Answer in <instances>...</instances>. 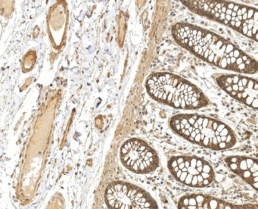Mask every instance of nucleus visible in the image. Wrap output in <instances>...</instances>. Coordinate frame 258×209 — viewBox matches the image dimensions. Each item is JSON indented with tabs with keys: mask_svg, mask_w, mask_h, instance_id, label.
Returning <instances> with one entry per match:
<instances>
[{
	"mask_svg": "<svg viewBox=\"0 0 258 209\" xmlns=\"http://www.w3.org/2000/svg\"><path fill=\"white\" fill-rule=\"evenodd\" d=\"M168 168L178 181L192 187H205L214 179L211 165L196 156L173 157L169 161Z\"/></svg>",
	"mask_w": 258,
	"mask_h": 209,
	"instance_id": "39448f33",
	"label": "nucleus"
},
{
	"mask_svg": "<svg viewBox=\"0 0 258 209\" xmlns=\"http://www.w3.org/2000/svg\"><path fill=\"white\" fill-rule=\"evenodd\" d=\"M173 130L189 142L213 150H225L236 144L232 130L217 120L198 115H178L171 118Z\"/></svg>",
	"mask_w": 258,
	"mask_h": 209,
	"instance_id": "f03ea898",
	"label": "nucleus"
},
{
	"mask_svg": "<svg viewBox=\"0 0 258 209\" xmlns=\"http://www.w3.org/2000/svg\"><path fill=\"white\" fill-rule=\"evenodd\" d=\"M105 198L110 209H159L149 192L127 182L110 183L105 190Z\"/></svg>",
	"mask_w": 258,
	"mask_h": 209,
	"instance_id": "423d86ee",
	"label": "nucleus"
},
{
	"mask_svg": "<svg viewBox=\"0 0 258 209\" xmlns=\"http://www.w3.org/2000/svg\"><path fill=\"white\" fill-rule=\"evenodd\" d=\"M146 89L156 101L176 108L197 109L208 103L197 87L173 73H153L146 81Z\"/></svg>",
	"mask_w": 258,
	"mask_h": 209,
	"instance_id": "7ed1b4c3",
	"label": "nucleus"
},
{
	"mask_svg": "<svg viewBox=\"0 0 258 209\" xmlns=\"http://www.w3.org/2000/svg\"><path fill=\"white\" fill-rule=\"evenodd\" d=\"M192 11L257 41V8L226 1H182Z\"/></svg>",
	"mask_w": 258,
	"mask_h": 209,
	"instance_id": "20e7f679",
	"label": "nucleus"
},
{
	"mask_svg": "<svg viewBox=\"0 0 258 209\" xmlns=\"http://www.w3.org/2000/svg\"><path fill=\"white\" fill-rule=\"evenodd\" d=\"M176 42L214 66L238 73H253L257 62L229 40L193 24L176 23L172 29Z\"/></svg>",
	"mask_w": 258,
	"mask_h": 209,
	"instance_id": "f257e3e1",
	"label": "nucleus"
},
{
	"mask_svg": "<svg viewBox=\"0 0 258 209\" xmlns=\"http://www.w3.org/2000/svg\"><path fill=\"white\" fill-rule=\"evenodd\" d=\"M178 209H257V205H235L203 194H190L180 199Z\"/></svg>",
	"mask_w": 258,
	"mask_h": 209,
	"instance_id": "1a4fd4ad",
	"label": "nucleus"
},
{
	"mask_svg": "<svg viewBox=\"0 0 258 209\" xmlns=\"http://www.w3.org/2000/svg\"><path fill=\"white\" fill-rule=\"evenodd\" d=\"M120 158L125 167L139 174L151 173L159 164L155 151L145 142L136 138L128 139L122 145Z\"/></svg>",
	"mask_w": 258,
	"mask_h": 209,
	"instance_id": "0eeeda50",
	"label": "nucleus"
},
{
	"mask_svg": "<svg viewBox=\"0 0 258 209\" xmlns=\"http://www.w3.org/2000/svg\"><path fill=\"white\" fill-rule=\"evenodd\" d=\"M218 85L234 99L254 109L258 106V84L254 79L235 74H222Z\"/></svg>",
	"mask_w": 258,
	"mask_h": 209,
	"instance_id": "6e6552de",
	"label": "nucleus"
},
{
	"mask_svg": "<svg viewBox=\"0 0 258 209\" xmlns=\"http://www.w3.org/2000/svg\"><path fill=\"white\" fill-rule=\"evenodd\" d=\"M229 169L257 190L258 165L254 158L244 156H232L226 159Z\"/></svg>",
	"mask_w": 258,
	"mask_h": 209,
	"instance_id": "9d476101",
	"label": "nucleus"
}]
</instances>
